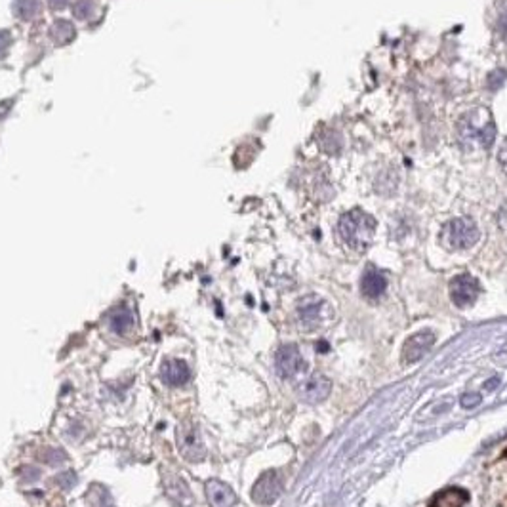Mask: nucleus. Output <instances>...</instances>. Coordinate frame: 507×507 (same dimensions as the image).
<instances>
[{"label":"nucleus","instance_id":"obj_1","mask_svg":"<svg viewBox=\"0 0 507 507\" xmlns=\"http://www.w3.org/2000/svg\"><path fill=\"white\" fill-rule=\"evenodd\" d=\"M459 143L467 151H488L496 138V124L492 113L487 107H477L467 111L458 122Z\"/></svg>","mask_w":507,"mask_h":507},{"label":"nucleus","instance_id":"obj_2","mask_svg":"<svg viewBox=\"0 0 507 507\" xmlns=\"http://www.w3.org/2000/svg\"><path fill=\"white\" fill-rule=\"evenodd\" d=\"M376 233V220L361 208L349 210L338 222V235L343 244L355 252H364Z\"/></svg>","mask_w":507,"mask_h":507},{"label":"nucleus","instance_id":"obj_3","mask_svg":"<svg viewBox=\"0 0 507 507\" xmlns=\"http://www.w3.org/2000/svg\"><path fill=\"white\" fill-rule=\"evenodd\" d=\"M441 241L448 250H467L479 241V227L471 217H456L443 227Z\"/></svg>","mask_w":507,"mask_h":507},{"label":"nucleus","instance_id":"obj_4","mask_svg":"<svg viewBox=\"0 0 507 507\" xmlns=\"http://www.w3.org/2000/svg\"><path fill=\"white\" fill-rule=\"evenodd\" d=\"M176 443L181 458H185L191 464H199L206 458V446L201 437V431L191 420H183L176 429Z\"/></svg>","mask_w":507,"mask_h":507},{"label":"nucleus","instance_id":"obj_5","mask_svg":"<svg viewBox=\"0 0 507 507\" xmlns=\"http://www.w3.org/2000/svg\"><path fill=\"white\" fill-rule=\"evenodd\" d=\"M298 317L304 330H317L327 322V319L332 317V309L320 296L313 294V296L301 299L298 307Z\"/></svg>","mask_w":507,"mask_h":507},{"label":"nucleus","instance_id":"obj_6","mask_svg":"<svg viewBox=\"0 0 507 507\" xmlns=\"http://www.w3.org/2000/svg\"><path fill=\"white\" fill-rule=\"evenodd\" d=\"M283 492V479L277 471H265L252 487V500L257 506H271Z\"/></svg>","mask_w":507,"mask_h":507},{"label":"nucleus","instance_id":"obj_7","mask_svg":"<svg viewBox=\"0 0 507 507\" xmlns=\"http://www.w3.org/2000/svg\"><path fill=\"white\" fill-rule=\"evenodd\" d=\"M480 286L477 278L471 275H458L450 280V298L458 307H469L477 301Z\"/></svg>","mask_w":507,"mask_h":507},{"label":"nucleus","instance_id":"obj_8","mask_svg":"<svg viewBox=\"0 0 507 507\" xmlns=\"http://www.w3.org/2000/svg\"><path fill=\"white\" fill-rule=\"evenodd\" d=\"M275 366H277L280 378H292V376L298 374L304 366V359H301L298 345L286 343L283 348H278L277 357H275Z\"/></svg>","mask_w":507,"mask_h":507},{"label":"nucleus","instance_id":"obj_9","mask_svg":"<svg viewBox=\"0 0 507 507\" xmlns=\"http://www.w3.org/2000/svg\"><path fill=\"white\" fill-rule=\"evenodd\" d=\"M433 345H435V334L429 330H422V332L410 336L403 348L404 362H416L424 359Z\"/></svg>","mask_w":507,"mask_h":507},{"label":"nucleus","instance_id":"obj_10","mask_svg":"<svg viewBox=\"0 0 507 507\" xmlns=\"http://www.w3.org/2000/svg\"><path fill=\"white\" fill-rule=\"evenodd\" d=\"M164 494L170 504L176 507H193L195 500L187 483L178 475H166L164 477Z\"/></svg>","mask_w":507,"mask_h":507},{"label":"nucleus","instance_id":"obj_11","mask_svg":"<svg viewBox=\"0 0 507 507\" xmlns=\"http://www.w3.org/2000/svg\"><path fill=\"white\" fill-rule=\"evenodd\" d=\"M330 390H332V383L328 378H324L322 374H313L307 382H304L299 385V397L309 404H317L320 401H324L328 395H330Z\"/></svg>","mask_w":507,"mask_h":507},{"label":"nucleus","instance_id":"obj_12","mask_svg":"<svg viewBox=\"0 0 507 507\" xmlns=\"http://www.w3.org/2000/svg\"><path fill=\"white\" fill-rule=\"evenodd\" d=\"M204 492L208 498L210 507H233L236 504V496L229 485H225L223 480L210 479L204 485Z\"/></svg>","mask_w":507,"mask_h":507},{"label":"nucleus","instance_id":"obj_13","mask_svg":"<svg viewBox=\"0 0 507 507\" xmlns=\"http://www.w3.org/2000/svg\"><path fill=\"white\" fill-rule=\"evenodd\" d=\"M160 378H162V382L166 383L168 387H181V385H185L189 382L191 372H189L187 364L181 359H168L162 364Z\"/></svg>","mask_w":507,"mask_h":507},{"label":"nucleus","instance_id":"obj_14","mask_svg":"<svg viewBox=\"0 0 507 507\" xmlns=\"http://www.w3.org/2000/svg\"><path fill=\"white\" fill-rule=\"evenodd\" d=\"M387 288V280H385V275H383L380 269H376L370 265L369 269L364 271L362 275V283H361V290L366 298H380Z\"/></svg>","mask_w":507,"mask_h":507},{"label":"nucleus","instance_id":"obj_15","mask_svg":"<svg viewBox=\"0 0 507 507\" xmlns=\"http://www.w3.org/2000/svg\"><path fill=\"white\" fill-rule=\"evenodd\" d=\"M469 500V494L462 488H446L435 494V498L431 500L429 507H464V504Z\"/></svg>","mask_w":507,"mask_h":507},{"label":"nucleus","instance_id":"obj_16","mask_svg":"<svg viewBox=\"0 0 507 507\" xmlns=\"http://www.w3.org/2000/svg\"><path fill=\"white\" fill-rule=\"evenodd\" d=\"M107 327L111 328L113 332L122 336L130 328L134 327V315L128 307H115L109 315H107Z\"/></svg>","mask_w":507,"mask_h":507},{"label":"nucleus","instance_id":"obj_17","mask_svg":"<svg viewBox=\"0 0 507 507\" xmlns=\"http://www.w3.org/2000/svg\"><path fill=\"white\" fill-rule=\"evenodd\" d=\"M88 504H90V507H113L111 496L99 485L92 487V492L88 494Z\"/></svg>","mask_w":507,"mask_h":507},{"label":"nucleus","instance_id":"obj_18","mask_svg":"<svg viewBox=\"0 0 507 507\" xmlns=\"http://www.w3.org/2000/svg\"><path fill=\"white\" fill-rule=\"evenodd\" d=\"M42 459H44L48 466H59V464H63V462L67 459V454L63 450H59V448H52V446H48V448L42 450Z\"/></svg>","mask_w":507,"mask_h":507},{"label":"nucleus","instance_id":"obj_19","mask_svg":"<svg viewBox=\"0 0 507 507\" xmlns=\"http://www.w3.org/2000/svg\"><path fill=\"white\" fill-rule=\"evenodd\" d=\"M54 33H56V38L59 42H67L73 38L75 35V31H73V25L67 23V21H57L56 25H54Z\"/></svg>","mask_w":507,"mask_h":507},{"label":"nucleus","instance_id":"obj_20","mask_svg":"<svg viewBox=\"0 0 507 507\" xmlns=\"http://www.w3.org/2000/svg\"><path fill=\"white\" fill-rule=\"evenodd\" d=\"M56 485L62 488V490H71V488L77 485V475L73 471L59 473L56 477Z\"/></svg>","mask_w":507,"mask_h":507},{"label":"nucleus","instance_id":"obj_21","mask_svg":"<svg viewBox=\"0 0 507 507\" xmlns=\"http://www.w3.org/2000/svg\"><path fill=\"white\" fill-rule=\"evenodd\" d=\"M38 0H20L17 2V10H20V14L23 17H31V15H35L38 12Z\"/></svg>","mask_w":507,"mask_h":507},{"label":"nucleus","instance_id":"obj_22","mask_svg":"<svg viewBox=\"0 0 507 507\" xmlns=\"http://www.w3.org/2000/svg\"><path fill=\"white\" fill-rule=\"evenodd\" d=\"M507 78V73L504 69H496L494 73H490V77H488V88L492 92L500 90L504 83H506Z\"/></svg>","mask_w":507,"mask_h":507},{"label":"nucleus","instance_id":"obj_23","mask_svg":"<svg viewBox=\"0 0 507 507\" xmlns=\"http://www.w3.org/2000/svg\"><path fill=\"white\" fill-rule=\"evenodd\" d=\"M480 401H483V399H480L479 393H466V395L462 397L459 404H462L464 408H475V406H479Z\"/></svg>","mask_w":507,"mask_h":507},{"label":"nucleus","instance_id":"obj_24","mask_svg":"<svg viewBox=\"0 0 507 507\" xmlns=\"http://www.w3.org/2000/svg\"><path fill=\"white\" fill-rule=\"evenodd\" d=\"M498 160H500L501 170L507 174V139L504 141V145L500 147V153H498Z\"/></svg>","mask_w":507,"mask_h":507},{"label":"nucleus","instance_id":"obj_25","mask_svg":"<svg viewBox=\"0 0 507 507\" xmlns=\"http://www.w3.org/2000/svg\"><path fill=\"white\" fill-rule=\"evenodd\" d=\"M8 42H10V35L4 33V31H0V56L4 54V50L8 48Z\"/></svg>","mask_w":507,"mask_h":507},{"label":"nucleus","instance_id":"obj_26","mask_svg":"<svg viewBox=\"0 0 507 507\" xmlns=\"http://www.w3.org/2000/svg\"><path fill=\"white\" fill-rule=\"evenodd\" d=\"M498 383H500V378L496 376V378H492V380H488V382L485 383V390H488V391L496 390V387H498Z\"/></svg>","mask_w":507,"mask_h":507},{"label":"nucleus","instance_id":"obj_27","mask_svg":"<svg viewBox=\"0 0 507 507\" xmlns=\"http://www.w3.org/2000/svg\"><path fill=\"white\" fill-rule=\"evenodd\" d=\"M50 4L54 8H63L67 4V0H50Z\"/></svg>","mask_w":507,"mask_h":507},{"label":"nucleus","instance_id":"obj_28","mask_svg":"<svg viewBox=\"0 0 507 507\" xmlns=\"http://www.w3.org/2000/svg\"><path fill=\"white\" fill-rule=\"evenodd\" d=\"M504 456H506V458H507V450H506V454H504Z\"/></svg>","mask_w":507,"mask_h":507}]
</instances>
